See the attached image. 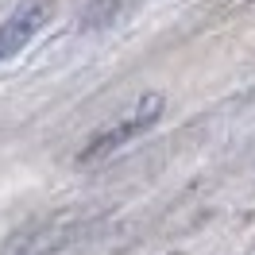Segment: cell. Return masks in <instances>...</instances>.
<instances>
[{
  "label": "cell",
  "mask_w": 255,
  "mask_h": 255,
  "mask_svg": "<svg viewBox=\"0 0 255 255\" xmlns=\"http://www.w3.org/2000/svg\"><path fill=\"white\" fill-rule=\"evenodd\" d=\"M50 16H54V0H23L16 12L0 23V62L16 58L39 35V27H47Z\"/></svg>",
  "instance_id": "cell-2"
},
{
  "label": "cell",
  "mask_w": 255,
  "mask_h": 255,
  "mask_svg": "<svg viewBox=\"0 0 255 255\" xmlns=\"http://www.w3.org/2000/svg\"><path fill=\"white\" fill-rule=\"evenodd\" d=\"M162 109H166V101H162L159 93H143L135 109L128 112V116H120V124H112L109 131H101V135H93V139L85 143V151H81V162H93V159H105V155H112V151H116V147H124L131 135L147 131V128H151V124L162 116Z\"/></svg>",
  "instance_id": "cell-1"
}]
</instances>
